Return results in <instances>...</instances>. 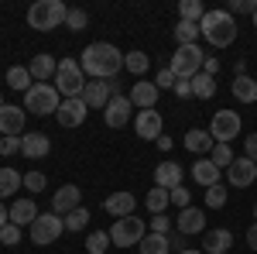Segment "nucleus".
Here are the masks:
<instances>
[{
  "instance_id": "2eb2a0df",
  "label": "nucleus",
  "mask_w": 257,
  "mask_h": 254,
  "mask_svg": "<svg viewBox=\"0 0 257 254\" xmlns=\"http://www.w3.org/2000/svg\"><path fill=\"white\" fill-rule=\"evenodd\" d=\"M86 114H89V107L82 103V97H76V100H62V107H59V124L62 127H79L82 120H86Z\"/></svg>"
},
{
  "instance_id": "20e7f679",
  "label": "nucleus",
  "mask_w": 257,
  "mask_h": 254,
  "mask_svg": "<svg viewBox=\"0 0 257 254\" xmlns=\"http://www.w3.org/2000/svg\"><path fill=\"white\" fill-rule=\"evenodd\" d=\"M65 14H69V7H65L62 0H38V4H31V11H28V24H31L35 31H52V28L65 24Z\"/></svg>"
},
{
  "instance_id": "5701e85b",
  "label": "nucleus",
  "mask_w": 257,
  "mask_h": 254,
  "mask_svg": "<svg viewBox=\"0 0 257 254\" xmlns=\"http://www.w3.org/2000/svg\"><path fill=\"white\" fill-rule=\"evenodd\" d=\"M185 148H189L192 155L206 158V155H213V148H216V141H213V134H209V131H199V127H192V131L185 134Z\"/></svg>"
},
{
  "instance_id": "c03bdc74",
  "label": "nucleus",
  "mask_w": 257,
  "mask_h": 254,
  "mask_svg": "<svg viewBox=\"0 0 257 254\" xmlns=\"http://www.w3.org/2000/svg\"><path fill=\"white\" fill-rule=\"evenodd\" d=\"M151 234H165V237H168V234H172V220H168L165 213H158L155 220H151Z\"/></svg>"
},
{
  "instance_id": "bf43d9fd",
  "label": "nucleus",
  "mask_w": 257,
  "mask_h": 254,
  "mask_svg": "<svg viewBox=\"0 0 257 254\" xmlns=\"http://www.w3.org/2000/svg\"><path fill=\"white\" fill-rule=\"evenodd\" d=\"M0 107H4V97H0Z\"/></svg>"
},
{
  "instance_id": "bb28decb",
  "label": "nucleus",
  "mask_w": 257,
  "mask_h": 254,
  "mask_svg": "<svg viewBox=\"0 0 257 254\" xmlns=\"http://www.w3.org/2000/svg\"><path fill=\"white\" fill-rule=\"evenodd\" d=\"M21 186H24V176H18L14 168H7V165H4V168H0V203H4V199H11V193H18Z\"/></svg>"
},
{
  "instance_id": "603ef678",
  "label": "nucleus",
  "mask_w": 257,
  "mask_h": 254,
  "mask_svg": "<svg viewBox=\"0 0 257 254\" xmlns=\"http://www.w3.org/2000/svg\"><path fill=\"white\" fill-rule=\"evenodd\" d=\"M216 69H219L216 59H206V62H202V72H206V76H216Z\"/></svg>"
},
{
  "instance_id": "f3484780",
  "label": "nucleus",
  "mask_w": 257,
  "mask_h": 254,
  "mask_svg": "<svg viewBox=\"0 0 257 254\" xmlns=\"http://www.w3.org/2000/svg\"><path fill=\"white\" fill-rule=\"evenodd\" d=\"M175 227H178V234H185V237L202 234V227H206V216H202V210H199V206H185V210H178Z\"/></svg>"
},
{
  "instance_id": "de8ad7c7",
  "label": "nucleus",
  "mask_w": 257,
  "mask_h": 254,
  "mask_svg": "<svg viewBox=\"0 0 257 254\" xmlns=\"http://www.w3.org/2000/svg\"><path fill=\"white\" fill-rule=\"evenodd\" d=\"M24 186H28L31 193H41V189H45V176H41V172H28V176H24Z\"/></svg>"
},
{
  "instance_id": "5fc2aeb1",
  "label": "nucleus",
  "mask_w": 257,
  "mask_h": 254,
  "mask_svg": "<svg viewBox=\"0 0 257 254\" xmlns=\"http://www.w3.org/2000/svg\"><path fill=\"white\" fill-rule=\"evenodd\" d=\"M7 223H11V216H7V206L0 203V227H7Z\"/></svg>"
},
{
  "instance_id": "a18cd8bd",
  "label": "nucleus",
  "mask_w": 257,
  "mask_h": 254,
  "mask_svg": "<svg viewBox=\"0 0 257 254\" xmlns=\"http://www.w3.org/2000/svg\"><path fill=\"white\" fill-rule=\"evenodd\" d=\"M189 199H192V193H189L185 186H178V189H172V203H175L178 210H185V206H192Z\"/></svg>"
},
{
  "instance_id": "09e8293b",
  "label": "nucleus",
  "mask_w": 257,
  "mask_h": 254,
  "mask_svg": "<svg viewBox=\"0 0 257 254\" xmlns=\"http://www.w3.org/2000/svg\"><path fill=\"white\" fill-rule=\"evenodd\" d=\"M243 155L250 158V161H257V134H250L247 141H243Z\"/></svg>"
},
{
  "instance_id": "423d86ee",
  "label": "nucleus",
  "mask_w": 257,
  "mask_h": 254,
  "mask_svg": "<svg viewBox=\"0 0 257 254\" xmlns=\"http://www.w3.org/2000/svg\"><path fill=\"white\" fill-rule=\"evenodd\" d=\"M202 48L199 45H178L172 62H168V69L175 72V79H192L202 72Z\"/></svg>"
},
{
  "instance_id": "39448f33",
  "label": "nucleus",
  "mask_w": 257,
  "mask_h": 254,
  "mask_svg": "<svg viewBox=\"0 0 257 254\" xmlns=\"http://www.w3.org/2000/svg\"><path fill=\"white\" fill-rule=\"evenodd\" d=\"M82 86H86L82 65L76 59H62L59 69H55V90H59V97L76 100V97H82Z\"/></svg>"
},
{
  "instance_id": "7c9ffc66",
  "label": "nucleus",
  "mask_w": 257,
  "mask_h": 254,
  "mask_svg": "<svg viewBox=\"0 0 257 254\" xmlns=\"http://www.w3.org/2000/svg\"><path fill=\"white\" fill-rule=\"evenodd\" d=\"M189 82H192V97H199V100H209L213 93H216V79H213V76H206V72L192 76Z\"/></svg>"
},
{
  "instance_id": "13d9d810",
  "label": "nucleus",
  "mask_w": 257,
  "mask_h": 254,
  "mask_svg": "<svg viewBox=\"0 0 257 254\" xmlns=\"http://www.w3.org/2000/svg\"><path fill=\"white\" fill-rule=\"evenodd\" d=\"M254 220H257V206H254Z\"/></svg>"
},
{
  "instance_id": "dca6fc26",
  "label": "nucleus",
  "mask_w": 257,
  "mask_h": 254,
  "mask_svg": "<svg viewBox=\"0 0 257 254\" xmlns=\"http://www.w3.org/2000/svg\"><path fill=\"white\" fill-rule=\"evenodd\" d=\"M79 199H82V193H79V186H72V182H69V186H62L59 193L52 196V213H72V210H79Z\"/></svg>"
},
{
  "instance_id": "a211bd4d",
  "label": "nucleus",
  "mask_w": 257,
  "mask_h": 254,
  "mask_svg": "<svg viewBox=\"0 0 257 254\" xmlns=\"http://www.w3.org/2000/svg\"><path fill=\"white\" fill-rule=\"evenodd\" d=\"M103 206H106V213L113 216V220H120V216H134L138 196H134V193H123V189H120V193H110V196H106V203H103Z\"/></svg>"
},
{
  "instance_id": "6ab92c4d",
  "label": "nucleus",
  "mask_w": 257,
  "mask_h": 254,
  "mask_svg": "<svg viewBox=\"0 0 257 254\" xmlns=\"http://www.w3.org/2000/svg\"><path fill=\"white\" fill-rule=\"evenodd\" d=\"M7 216H11L14 227H31L41 213H38V206H35V199H14L11 210H7Z\"/></svg>"
},
{
  "instance_id": "3c124183",
  "label": "nucleus",
  "mask_w": 257,
  "mask_h": 254,
  "mask_svg": "<svg viewBox=\"0 0 257 254\" xmlns=\"http://www.w3.org/2000/svg\"><path fill=\"white\" fill-rule=\"evenodd\" d=\"M168 247H178V251H185L189 244H185V234H168Z\"/></svg>"
},
{
  "instance_id": "58836bf2",
  "label": "nucleus",
  "mask_w": 257,
  "mask_h": 254,
  "mask_svg": "<svg viewBox=\"0 0 257 254\" xmlns=\"http://www.w3.org/2000/svg\"><path fill=\"white\" fill-rule=\"evenodd\" d=\"M89 24V14L82 11V7H69V14H65V28L69 31H82Z\"/></svg>"
},
{
  "instance_id": "412c9836",
  "label": "nucleus",
  "mask_w": 257,
  "mask_h": 254,
  "mask_svg": "<svg viewBox=\"0 0 257 254\" xmlns=\"http://www.w3.org/2000/svg\"><path fill=\"white\" fill-rule=\"evenodd\" d=\"M155 186H161V189H178L182 186V165L178 161H161L158 168H155Z\"/></svg>"
},
{
  "instance_id": "c756f323",
  "label": "nucleus",
  "mask_w": 257,
  "mask_h": 254,
  "mask_svg": "<svg viewBox=\"0 0 257 254\" xmlns=\"http://www.w3.org/2000/svg\"><path fill=\"white\" fill-rule=\"evenodd\" d=\"M148 65H151V55H148V52H141V48H134V52H127V55H123V69H127V72H134V76H144V72H148Z\"/></svg>"
},
{
  "instance_id": "72a5a7b5",
  "label": "nucleus",
  "mask_w": 257,
  "mask_h": 254,
  "mask_svg": "<svg viewBox=\"0 0 257 254\" xmlns=\"http://www.w3.org/2000/svg\"><path fill=\"white\" fill-rule=\"evenodd\" d=\"M168 203H172V193H168V189H161V186H155V189L148 193V210H151L155 216L165 213V206H168Z\"/></svg>"
},
{
  "instance_id": "ea45409f",
  "label": "nucleus",
  "mask_w": 257,
  "mask_h": 254,
  "mask_svg": "<svg viewBox=\"0 0 257 254\" xmlns=\"http://www.w3.org/2000/svg\"><path fill=\"white\" fill-rule=\"evenodd\" d=\"M86 223H89V213H86L82 206L65 216V230H86Z\"/></svg>"
},
{
  "instance_id": "4d7b16f0",
  "label": "nucleus",
  "mask_w": 257,
  "mask_h": 254,
  "mask_svg": "<svg viewBox=\"0 0 257 254\" xmlns=\"http://www.w3.org/2000/svg\"><path fill=\"white\" fill-rule=\"evenodd\" d=\"M254 28H257V11H254Z\"/></svg>"
},
{
  "instance_id": "9d476101",
  "label": "nucleus",
  "mask_w": 257,
  "mask_h": 254,
  "mask_svg": "<svg viewBox=\"0 0 257 254\" xmlns=\"http://www.w3.org/2000/svg\"><path fill=\"white\" fill-rule=\"evenodd\" d=\"M226 179H230V186H233V189H247V186L257 179V161H250L247 155L233 158V165L226 168Z\"/></svg>"
},
{
  "instance_id": "6e6552de",
  "label": "nucleus",
  "mask_w": 257,
  "mask_h": 254,
  "mask_svg": "<svg viewBox=\"0 0 257 254\" xmlns=\"http://www.w3.org/2000/svg\"><path fill=\"white\" fill-rule=\"evenodd\" d=\"M62 230H65V216L59 213H41L35 223H31V240L38 244V247H45V244H55L62 237Z\"/></svg>"
},
{
  "instance_id": "f03ea898",
  "label": "nucleus",
  "mask_w": 257,
  "mask_h": 254,
  "mask_svg": "<svg viewBox=\"0 0 257 254\" xmlns=\"http://www.w3.org/2000/svg\"><path fill=\"white\" fill-rule=\"evenodd\" d=\"M199 31L213 48H226L237 41V21L230 11H206V18L199 21Z\"/></svg>"
},
{
  "instance_id": "4c0bfd02",
  "label": "nucleus",
  "mask_w": 257,
  "mask_h": 254,
  "mask_svg": "<svg viewBox=\"0 0 257 254\" xmlns=\"http://www.w3.org/2000/svg\"><path fill=\"white\" fill-rule=\"evenodd\" d=\"M226 193H230V189H226L223 182L209 186V189H206V206H209V210H219V206H226Z\"/></svg>"
},
{
  "instance_id": "6e6d98bb",
  "label": "nucleus",
  "mask_w": 257,
  "mask_h": 254,
  "mask_svg": "<svg viewBox=\"0 0 257 254\" xmlns=\"http://www.w3.org/2000/svg\"><path fill=\"white\" fill-rule=\"evenodd\" d=\"M178 254H202V251H196V247H185V251H178Z\"/></svg>"
},
{
  "instance_id": "7ed1b4c3",
  "label": "nucleus",
  "mask_w": 257,
  "mask_h": 254,
  "mask_svg": "<svg viewBox=\"0 0 257 254\" xmlns=\"http://www.w3.org/2000/svg\"><path fill=\"white\" fill-rule=\"evenodd\" d=\"M62 97L55 90V82H35L28 93H24V114H38V117H48V114H59Z\"/></svg>"
},
{
  "instance_id": "9b49d317",
  "label": "nucleus",
  "mask_w": 257,
  "mask_h": 254,
  "mask_svg": "<svg viewBox=\"0 0 257 254\" xmlns=\"http://www.w3.org/2000/svg\"><path fill=\"white\" fill-rule=\"evenodd\" d=\"M131 110H134V103H131V97H113L110 103H106V110H103V120H106V127H123L127 120H131Z\"/></svg>"
},
{
  "instance_id": "e433bc0d",
  "label": "nucleus",
  "mask_w": 257,
  "mask_h": 254,
  "mask_svg": "<svg viewBox=\"0 0 257 254\" xmlns=\"http://www.w3.org/2000/svg\"><path fill=\"white\" fill-rule=\"evenodd\" d=\"M233 151H230V144H216V148H213V155H209V161H213V165H216L219 172H226V168H230V165H233Z\"/></svg>"
},
{
  "instance_id": "4468645a",
  "label": "nucleus",
  "mask_w": 257,
  "mask_h": 254,
  "mask_svg": "<svg viewBox=\"0 0 257 254\" xmlns=\"http://www.w3.org/2000/svg\"><path fill=\"white\" fill-rule=\"evenodd\" d=\"M161 127H165V120H161L158 110H138V120H134L138 137H144V141H158Z\"/></svg>"
},
{
  "instance_id": "393cba45",
  "label": "nucleus",
  "mask_w": 257,
  "mask_h": 254,
  "mask_svg": "<svg viewBox=\"0 0 257 254\" xmlns=\"http://www.w3.org/2000/svg\"><path fill=\"white\" fill-rule=\"evenodd\" d=\"M21 151H24L28 158H45L48 151H52V141H48V134H41V131L24 134L21 137Z\"/></svg>"
},
{
  "instance_id": "aec40b11",
  "label": "nucleus",
  "mask_w": 257,
  "mask_h": 254,
  "mask_svg": "<svg viewBox=\"0 0 257 254\" xmlns=\"http://www.w3.org/2000/svg\"><path fill=\"white\" fill-rule=\"evenodd\" d=\"M158 86L155 82H148V79H141L134 82V90H131V103L138 107V110H155V103H158Z\"/></svg>"
},
{
  "instance_id": "c85d7f7f",
  "label": "nucleus",
  "mask_w": 257,
  "mask_h": 254,
  "mask_svg": "<svg viewBox=\"0 0 257 254\" xmlns=\"http://www.w3.org/2000/svg\"><path fill=\"white\" fill-rule=\"evenodd\" d=\"M7 82H11V90H21V93H28V90L35 86L28 65H11V69H7Z\"/></svg>"
},
{
  "instance_id": "cd10ccee",
  "label": "nucleus",
  "mask_w": 257,
  "mask_h": 254,
  "mask_svg": "<svg viewBox=\"0 0 257 254\" xmlns=\"http://www.w3.org/2000/svg\"><path fill=\"white\" fill-rule=\"evenodd\" d=\"M233 97H237L240 103H257V79L237 76L233 79Z\"/></svg>"
},
{
  "instance_id": "f8f14e48",
  "label": "nucleus",
  "mask_w": 257,
  "mask_h": 254,
  "mask_svg": "<svg viewBox=\"0 0 257 254\" xmlns=\"http://www.w3.org/2000/svg\"><path fill=\"white\" fill-rule=\"evenodd\" d=\"M110 100H113V93L106 90L103 79H86V86H82V103H86L89 110H106Z\"/></svg>"
},
{
  "instance_id": "0eeeda50",
  "label": "nucleus",
  "mask_w": 257,
  "mask_h": 254,
  "mask_svg": "<svg viewBox=\"0 0 257 254\" xmlns=\"http://www.w3.org/2000/svg\"><path fill=\"white\" fill-rule=\"evenodd\" d=\"M148 234V223L138 220V216H120L113 220V227H110V244H117V247H131V244H141Z\"/></svg>"
},
{
  "instance_id": "c9c22d12",
  "label": "nucleus",
  "mask_w": 257,
  "mask_h": 254,
  "mask_svg": "<svg viewBox=\"0 0 257 254\" xmlns=\"http://www.w3.org/2000/svg\"><path fill=\"white\" fill-rule=\"evenodd\" d=\"M106 247H110V230H93L86 237V251L89 254H106Z\"/></svg>"
},
{
  "instance_id": "8fccbe9b",
  "label": "nucleus",
  "mask_w": 257,
  "mask_h": 254,
  "mask_svg": "<svg viewBox=\"0 0 257 254\" xmlns=\"http://www.w3.org/2000/svg\"><path fill=\"white\" fill-rule=\"evenodd\" d=\"M175 97H182V100L192 97V82H189V79H178L175 82Z\"/></svg>"
},
{
  "instance_id": "a878e982",
  "label": "nucleus",
  "mask_w": 257,
  "mask_h": 254,
  "mask_svg": "<svg viewBox=\"0 0 257 254\" xmlns=\"http://www.w3.org/2000/svg\"><path fill=\"white\" fill-rule=\"evenodd\" d=\"M219 176H223V172H219L209 158H196V165H192V179H196L199 186L209 189V186H216V182H219Z\"/></svg>"
},
{
  "instance_id": "a19ab883",
  "label": "nucleus",
  "mask_w": 257,
  "mask_h": 254,
  "mask_svg": "<svg viewBox=\"0 0 257 254\" xmlns=\"http://www.w3.org/2000/svg\"><path fill=\"white\" fill-rule=\"evenodd\" d=\"M151 82H155L158 90H175V82H178V79H175V72H172V69H161V72H158L155 79H151Z\"/></svg>"
},
{
  "instance_id": "864d4df0",
  "label": "nucleus",
  "mask_w": 257,
  "mask_h": 254,
  "mask_svg": "<svg viewBox=\"0 0 257 254\" xmlns=\"http://www.w3.org/2000/svg\"><path fill=\"white\" fill-rule=\"evenodd\" d=\"M247 247H254V251H257V223L247 230Z\"/></svg>"
},
{
  "instance_id": "ddd939ff",
  "label": "nucleus",
  "mask_w": 257,
  "mask_h": 254,
  "mask_svg": "<svg viewBox=\"0 0 257 254\" xmlns=\"http://www.w3.org/2000/svg\"><path fill=\"white\" fill-rule=\"evenodd\" d=\"M24 117H28L24 107H14V103L7 107V103H4V107H0V134L4 137H21V131H24Z\"/></svg>"
},
{
  "instance_id": "f704fd0d",
  "label": "nucleus",
  "mask_w": 257,
  "mask_h": 254,
  "mask_svg": "<svg viewBox=\"0 0 257 254\" xmlns=\"http://www.w3.org/2000/svg\"><path fill=\"white\" fill-rule=\"evenodd\" d=\"M206 18V11H202V4H199V0H182V4H178V21H202Z\"/></svg>"
},
{
  "instance_id": "2f4dec72",
  "label": "nucleus",
  "mask_w": 257,
  "mask_h": 254,
  "mask_svg": "<svg viewBox=\"0 0 257 254\" xmlns=\"http://www.w3.org/2000/svg\"><path fill=\"white\" fill-rule=\"evenodd\" d=\"M199 35H202V31H199L196 21H178V24H175V41H178V45H196Z\"/></svg>"
},
{
  "instance_id": "37998d69",
  "label": "nucleus",
  "mask_w": 257,
  "mask_h": 254,
  "mask_svg": "<svg viewBox=\"0 0 257 254\" xmlns=\"http://www.w3.org/2000/svg\"><path fill=\"white\" fill-rule=\"evenodd\" d=\"M257 0H230V14H254Z\"/></svg>"
},
{
  "instance_id": "49530a36",
  "label": "nucleus",
  "mask_w": 257,
  "mask_h": 254,
  "mask_svg": "<svg viewBox=\"0 0 257 254\" xmlns=\"http://www.w3.org/2000/svg\"><path fill=\"white\" fill-rule=\"evenodd\" d=\"M21 151V137H0V155H18Z\"/></svg>"
},
{
  "instance_id": "4be33fe9",
  "label": "nucleus",
  "mask_w": 257,
  "mask_h": 254,
  "mask_svg": "<svg viewBox=\"0 0 257 254\" xmlns=\"http://www.w3.org/2000/svg\"><path fill=\"white\" fill-rule=\"evenodd\" d=\"M55 69H59V62L52 59V55H45V52H38L35 59L28 62V72H31L35 82H48V79H55Z\"/></svg>"
},
{
  "instance_id": "b1692460",
  "label": "nucleus",
  "mask_w": 257,
  "mask_h": 254,
  "mask_svg": "<svg viewBox=\"0 0 257 254\" xmlns=\"http://www.w3.org/2000/svg\"><path fill=\"white\" fill-rule=\"evenodd\" d=\"M230 247H233L230 230H206V237H202V254H226Z\"/></svg>"
},
{
  "instance_id": "473e14b6",
  "label": "nucleus",
  "mask_w": 257,
  "mask_h": 254,
  "mask_svg": "<svg viewBox=\"0 0 257 254\" xmlns=\"http://www.w3.org/2000/svg\"><path fill=\"white\" fill-rule=\"evenodd\" d=\"M141 254H168V237L165 234H144Z\"/></svg>"
},
{
  "instance_id": "f257e3e1",
  "label": "nucleus",
  "mask_w": 257,
  "mask_h": 254,
  "mask_svg": "<svg viewBox=\"0 0 257 254\" xmlns=\"http://www.w3.org/2000/svg\"><path fill=\"white\" fill-rule=\"evenodd\" d=\"M79 65H82V72L93 79H117V72L123 69V55L110 41H93V45L82 48Z\"/></svg>"
},
{
  "instance_id": "79ce46f5",
  "label": "nucleus",
  "mask_w": 257,
  "mask_h": 254,
  "mask_svg": "<svg viewBox=\"0 0 257 254\" xmlns=\"http://www.w3.org/2000/svg\"><path fill=\"white\" fill-rule=\"evenodd\" d=\"M0 240L7 244V247H14L21 240V227H14V223H7V227H0Z\"/></svg>"
},
{
  "instance_id": "1a4fd4ad",
  "label": "nucleus",
  "mask_w": 257,
  "mask_h": 254,
  "mask_svg": "<svg viewBox=\"0 0 257 254\" xmlns=\"http://www.w3.org/2000/svg\"><path fill=\"white\" fill-rule=\"evenodd\" d=\"M209 134H213L216 144H230L233 137H240V117L233 110H216L213 124H209Z\"/></svg>"
}]
</instances>
